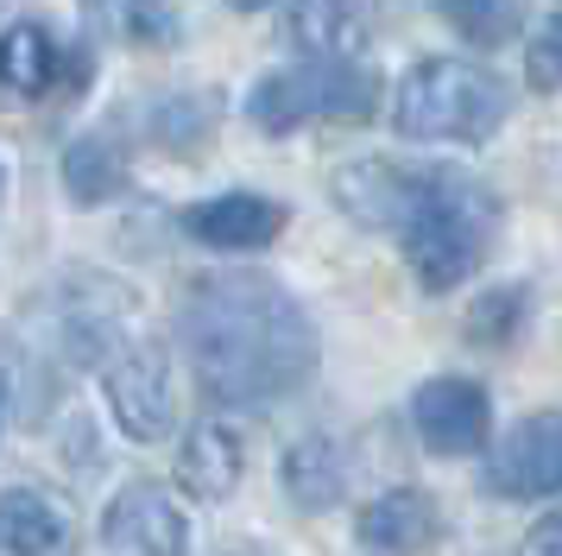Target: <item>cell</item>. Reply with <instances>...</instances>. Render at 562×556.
I'll return each mask as SVG.
<instances>
[{"mask_svg": "<svg viewBox=\"0 0 562 556\" xmlns=\"http://www.w3.org/2000/svg\"><path fill=\"white\" fill-rule=\"evenodd\" d=\"M178 342L215 404H259L291 399L316 374V323L279 278L266 273H203L183 285Z\"/></svg>", "mask_w": 562, "mask_h": 556, "instance_id": "6da1fadb", "label": "cell"}, {"mask_svg": "<svg viewBox=\"0 0 562 556\" xmlns=\"http://www.w3.org/2000/svg\"><path fill=\"white\" fill-rule=\"evenodd\" d=\"M493 234H499V197L481 177L456 171V165H417L398 247H405L411 273L424 278V291H456L461 278H474L493 253Z\"/></svg>", "mask_w": 562, "mask_h": 556, "instance_id": "7a4b0ae2", "label": "cell"}, {"mask_svg": "<svg viewBox=\"0 0 562 556\" xmlns=\"http://www.w3.org/2000/svg\"><path fill=\"white\" fill-rule=\"evenodd\" d=\"M512 114V89L486 64L468 57H424L398 76L392 126L417 146H486Z\"/></svg>", "mask_w": 562, "mask_h": 556, "instance_id": "3957f363", "label": "cell"}, {"mask_svg": "<svg viewBox=\"0 0 562 556\" xmlns=\"http://www.w3.org/2000/svg\"><path fill=\"white\" fill-rule=\"evenodd\" d=\"M247 114L259 133H297L316 121H373L380 114V70L360 57H297L266 70L247 89Z\"/></svg>", "mask_w": 562, "mask_h": 556, "instance_id": "277c9868", "label": "cell"}, {"mask_svg": "<svg viewBox=\"0 0 562 556\" xmlns=\"http://www.w3.org/2000/svg\"><path fill=\"white\" fill-rule=\"evenodd\" d=\"M102 392L114 424L127 430L133 443H158L171 430V360L158 342H127L102 367Z\"/></svg>", "mask_w": 562, "mask_h": 556, "instance_id": "5b68a950", "label": "cell"}, {"mask_svg": "<svg viewBox=\"0 0 562 556\" xmlns=\"http://www.w3.org/2000/svg\"><path fill=\"white\" fill-rule=\"evenodd\" d=\"M493 500H543L562 493V411H531L506 430V443L486 455Z\"/></svg>", "mask_w": 562, "mask_h": 556, "instance_id": "8992f818", "label": "cell"}, {"mask_svg": "<svg viewBox=\"0 0 562 556\" xmlns=\"http://www.w3.org/2000/svg\"><path fill=\"white\" fill-rule=\"evenodd\" d=\"M411 424H417L430 455H474L493 436V399H486L481 379L436 374L411 392Z\"/></svg>", "mask_w": 562, "mask_h": 556, "instance_id": "52a82bcc", "label": "cell"}, {"mask_svg": "<svg viewBox=\"0 0 562 556\" xmlns=\"http://www.w3.org/2000/svg\"><path fill=\"white\" fill-rule=\"evenodd\" d=\"M291 222V209L279 197H259V190H222V197H203L190 202L178 215V227L196 241V247H215V253H259L272 247Z\"/></svg>", "mask_w": 562, "mask_h": 556, "instance_id": "ba28073f", "label": "cell"}, {"mask_svg": "<svg viewBox=\"0 0 562 556\" xmlns=\"http://www.w3.org/2000/svg\"><path fill=\"white\" fill-rule=\"evenodd\" d=\"M102 544L114 556H190V531L165 487L127 480L102 512Z\"/></svg>", "mask_w": 562, "mask_h": 556, "instance_id": "9c48e42d", "label": "cell"}, {"mask_svg": "<svg viewBox=\"0 0 562 556\" xmlns=\"http://www.w3.org/2000/svg\"><path fill=\"white\" fill-rule=\"evenodd\" d=\"M411 184H417V165H392V158H348L329 177L335 209L360 227H380V234H398L411 209Z\"/></svg>", "mask_w": 562, "mask_h": 556, "instance_id": "30bf717a", "label": "cell"}, {"mask_svg": "<svg viewBox=\"0 0 562 556\" xmlns=\"http://www.w3.org/2000/svg\"><path fill=\"white\" fill-rule=\"evenodd\" d=\"M373 38V0H291L284 45L304 57H360Z\"/></svg>", "mask_w": 562, "mask_h": 556, "instance_id": "8fae6325", "label": "cell"}, {"mask_svg": "<svg viewBox=\"0 0 562 556\" xmlns=\"http://www.w3.org/2000/svg\"><path fill=\"white\" fill-rule=\"evenodd\" d=\"M360 544L373 556H424L442 537V512L424 487H392L373 505H360Z\"/></svg>", "mask_w": 562, "mask_h": 556, "instance_id": "7c38bea8", "label": "cell"}, {"mask_svg": "<svg viewBox=\"0 0 562 556\" xmlns=\"http://www.w3.org/2000/svg\"><path fill=\"white\" fill-rule=\"evenodd\" d=\"M64 57H70V51L57 45L38 20H13L0 32V89L20 96V101H45V96H57L64 82L77 89L82 76H64Z\"/></svg>", "mask_w": 562, "mask_h": 556, "instance_id": "4fadbf2b", "label": "cell"}, {"mask_svg": "<svg viewBox=\"0 0 562 556\" xmlns=\"http://www.w3.org/2000/svg\"><path fill=\"white\" fill-rule=\"evenodd\" d=\"M279 480H284V500L297 505V512H329L348 493V449L335 443L329 430H310V436H297L284 449Z\"/></svg>", "mask_w": 562, "mask_h": 556, "instance_id": "5bb4252c", "label": "cell"}, {"mask_svg": "<svg viewBox=\"0 0 562 556\" xmlns=\"http://www.w3.org/2000/svg\"><path fill=\"white\" fill-rule=\"evenodd\" d=\"M178 487L190 500L222 505L240 487V436L228 424H215V418L190 424V436H183V449H178Z\"/></svg>", "mask_w": 562, "mask_h": 556, "instance_id": "9a60e30c", "label": "cell"}, {"mask_svg": "<svg viewBox=\"0 0 562 556\" xmlns=\"http://www.w3.org/2000/svg\"><path fill=\"white\" fill-rule=\"evenodd\" d=\"M64 190L77 209H102L108 197L127 190V152L114 146L108 133H82L64 146Z\"/></svg>", "mask_w": 562, "mask_h": 556, "instance_id": "2e32d148", "label": "cell"}, {"mask_svg": "<svg viewBox=\"0 0 562 556\" xmlns=\"http://www.w3.org/2000/svg\"><path fill=\"white\" fill-rule=\"evenodd\" d=\"M64 544V512L32 487L0 493V556H52Z\"/></svg>", "mask_w": 562, "mask_h": 556, "instance_id": "e0dca14e", "label": "cell"}, {"mask_svg": "<svg viewBox=\"0 0 562 556\" xmlns=\"http://www.w3.org/2000/svg\"><path fill=\"white\" fill-rule=\"evenodd\" d=\"M82 13H89V25H95V38H114V45L158 51V45L178 38L171 0H82Z\"/></svg>", "mask_w": 562, "mask_h": 556, "instance_id": "ac0fdd59", "label": "cell"}, {"mask_svg": "<svg viewBox=\"0 0 562 556\" xmlns=\"http://www.w3.org/2000/svg\"><path fill=\"white\" fill-rule=\"evenodd\" d=\"M436 13L449 32H461L474 51H493L506 45L518 20H525V0H436Z\"/></svg>", "mask_w": 562, "mask_h": 556, "instance_id": "d6986e66", "label": "cell"}, {"mask_svg": "<svg viewBox=\"0 0 562 556\" xmlns=\"http://www.w3.org/2000/svg\"><path fill=\"white\" fill-rule=\"evenodd\" d=\"M209 133H215V96H171L153 108V140L178 158H190Z\"/></svg>", "mask_w": 562, "mask_h": 556, "instance_id": "ffe728a7", "label": "cell"}, {"mask_svg": "<svg viewBox=\"0 0 562 556\" xmlns=\"http://www.w3.org/2000/svg\"><path fill=\"white\" fill-rule=\"evenodd\" d=\"M518 316H525V291L499 285V291H486V298L468 310V335H474V342H512V335H518Z\"/></svg>", "mask_w": 562, "mask_h": 556, "instance_id": "44dd1931", "label": "cell"}, {"mask_svg": "<svg viewBox=\"0 0 562 556\" xmlns=\"http://www.w3.org/2000/svg\"><path fill=\"white\" fill-rule=\"evenodd\" d=\"M525 82L531 89H562V7L550 13V20L531 32V45H525Z\"/></svg>", "mask_w": 562, "mask_h": 556, "instance_id": "7402d4cb", "label": "cell"}, {"mask_svg": "<svg viewBox=\"0 0 562 556\" xmlns=\"http://www.w3.org/2000/svg\"><path fill=\"white\" fill-rule=\"evenodd\" d=\"M518 556H562V505H557V512H543V519L525 531Z\"/></svg>", "mask_w": 562, "mask_h": 556, "instance_id": "603a6c76", "label": "cell"}, {"mask_svg": "<svg viewBox=\"0 0 562 556\" xmlns=\"http://www.w3.org/2000/svg\"><path fill=\"white\" fill-rule=\"evenodd\" d=\"M228 7H240V13H259V7H272V0H228Z\"/></svg>", "mask_w": 562, "mask_h": 556, "instance_id": "cb8c5ba5", "label": "cell"}, {"mask_svg": "<svg viewBox=\"0 0 562 556\" xmlns=\"http://www.w3.org/2000/svg\"><path fill=\"white\" fill-rule=\"evenodd\" d=\"M0 411H7V374H0Z\"/></svg>", "mask_w": 562, "mask_h": 556, "instance_id": "d4e9b609", "label": "cell"}, {"mask_svg": "<svg viewBox=\"0 0 562 556\" xmlns=\"http://www.w3.org/2000/svg\"><path fill=\"white\" fill-rule=\"evenodd\" d=\"M0 197H7V171H0Z\"/></svg>", "mask_w": 562, "mask_h": 556, "instance_id": "484cf974", "label": "cell"}]
</instances>
